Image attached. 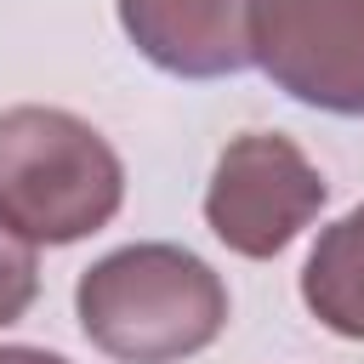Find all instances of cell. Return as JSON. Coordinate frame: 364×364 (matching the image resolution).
<instances>
[{"label": "cell", "instance_id": "obj_3", "mask_svg": "<svg viewBox=\"0 0 364 364\" xmlns=\"http://www.w3.org/2000/svg\"><path fill=\"white\" fill-rule=\"evenodd\" d=\"M330 199L324 171L284 136V131H245L216 154L205 188L210 233L250 262L279 256Z\"/></svg>", "mask_w": 364, "mask_h": 364}, {"label": "cell", "instance_id": "obj_2", "mask_svg": "<svg viewBox=\"0 0 364 364\" xmlns=\"http://www.w3.org/2000/svg\"><path fill=\"white\" fill-rule=\"evenodd\" d=\"M125 165L108 136L46 102L0 114V228L23 245H74L114 222Z\"/></svg>", "mask_w": 364, "mask_h": 364}, {"label": "cell", "instance_id": "obj_6", "mask_svg": "<svg viewBox=\"0 0 364 364\" xmlns=\"http://www.w3.org/2000/svg\"><path fill=\"white\" fill-rule=\"evenodd\" d=\"M301 301L324 330L364 341V205L347 210L341 222H330L318 233V245L307 250Z\"/></svg>", "mask_w": 364, "mask_h": 364}, {"label": "cell", "instance_id": "obj_1", "mask_svg": "<svg viewBox=\"0 0 364 364\" xmlns=\"http://www.w3.org/2000/svg\"><path fill=\"white\" fill-rule=\"evenodd\" d=\"M74 313L114 364H182L228 330V284L182 245H125L80 273Z\"/></svg>", "mask_w": 364, "mask_h": 364}, {"label": "cell", "instance_id": "obj_4", "mask_svg": "<svg viewBox=\"0 0 364 364\" xmlns=\"http://www.w3.org/2000/svg\"><path fill=\"white\" fill-rule=\"evenodd\" d=\"M250 63L296 102L364 114V0H250Z\"/></svg>", "mask_w": 364, "mask_h": 364}, {"label": "cell", "instance_id": "obj_7", "mask_svg": "<svg viewBox=\"0 0 364 364\" xmlns=\"http://www.w3.org/2000/svg\"><path fill=\"white\" fill-rule=\"evenodd\" d=\"M40 296V262H34V245H23L17 233L0 228V330L17 324Z\"/></svg>", "mask_w": 364, "mask_h": 364}, {"label": "cell", "instance_id": "obj_5", "mask_svg": "<svg viewBox=\"0 0 364 364\" xmlns=\"http://www.w3.org/2000/svg\"><path fill=\"white\" fill-rule=\"evenodd\" d=\"M125 40L176 80H222L250 63V0H114Z\"/></svg>", "mask_w": 364, "mask_h": 364}, {"label": "cell", "instance_id": "obj_8", "mask_svg": "<svg viewBox=\"0 0 364 364\" xmlns=\"http://www.w3.org/2000/svg\"><path fill=\"white\" fill-rule=\"evenodd\" d=\"M0 364H68V358L46 347H0Z\"/></svg>", "mask_w": 364, "mask_h": 364}]
</instances>
